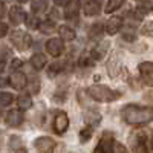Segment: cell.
Listing matches in <instances>:
<instances>
[{"instance_id":"cell-1","label":"cell","mask_w":153,"mask_h":153,"mask_svg":"<svg viewBox=\"0 0 153 153\" xmlns=\"http://www.w3.org/2000/svg\"><path fill=\"white\" fill-rule=\"evenodd\" d=\"M123 120L130 126H146L153 120V107L127 104L121 110Z\"/></svg>"},{"instance_id":"cell-2","label":"cell","mask_w":153,"mask_h":153,"mask_svg":"<svg viewBox=\"0 0 153 153\" xmlns=\"http://www.w3.org/2000/svg\"><path fill=\"white\" fill-rule=\"evenodd\" d=\"M87 94L91 95L95 101L100 103H112V101L118 100L121 97V94L118 91H112L110 87L104 86V84H94L87 89Z\"/></svg>"},{"instance_id":"cell-3","label":"cell","mask_w":153,"mask_h":153,"mask_svg":"<svg viewBox=\"0 0 153 153\" xmlns=\"http://www.w3.org/2000/svg\"><path fill=\"white\" fill-rule=\"evenodd\" d=\"M130 147L135 153H149V146H147V133L143 130L133 132L130 136Z\"/></svg>"},{"instance_id":"cell-4","label":"cell","mask_w":153,"mask_h":153,"mask_svg":"<svg viewBox=\"0 0 153 153\" xmlns=\"http://www.w3.org/2000/svg\"><path fill=\"white\" fill-rule=\"evenodd\" d=\"M11 43L14 45L19 51H26L31 48L32 38L29 34H26L25 31H14L11 34Z\"/></svg>"},{"instance_id":"cell-5","label":"cell","mask_w":153,"mask_h":153,"mask_svg":"<svg viewBox=\"0 0 153 153\" xmlns=\"http://www.w3.org/2000/svg\"><path fill=\"white\" fill-rule=\"evenodd\" d=\"M138 71H139V75H141L143 83L149 87H153V63L152 61L141 63Z\"/></svg>"},{"instance_id":"cell-6","label":"cell","mask_w":153,"mask_h":153,"mask_svg":"<svg viewBox=\"0 0 153 153\" xmlns=\"http://www.w3.org/2000/svg\"><path fill=\"white\" fill-rule=\"evenodd\" d=\"M54 130L55 133L58 135H63L66 130H68V127H69V118H68V115L65 112H58L55 115V118H54Z\"/></svg>"},{"instance_id":"cell-7","label":"cell","mask_w":153,"mask_h":153,"mask_svg":"<svg viewBox=\"0 0 153 153\" xmlns=\"http://www.w3.org/2000/svg\"><path fill=\"white\" fill-rule=\"evenodd\" d=\"M34 146H35V149L38 152L49 153V152H52V149L55 147V141H54L52 138H49V136H42V138H37L35 139Z\"/></svg>"},{"instance_id":"cell-8","label":"cell","mask_w":153,"mask_h":153,"mask_svg":"<svg viewBox=\"0 0 153 153\" xmlns=\"http://www.w3.org/2000/svg\"><path fill=\"white\" fill-rule=\"evenodd\" d=\"M12 87L16 89V91H22V89L26 87L28 84V78L26 75L22 74V72H12L11 76H9V81H8Z\"/></svg>"},{"instance_id":"cell-9","label":"cell","mask_w":153,"mask_h":153,"mask_svg":"<svg viewBox=\"0 0 153 153\" xmlns=\"http://www.w3.org/2000/svg\"><path fill=\"white\" fill-rule=\"evenodd\" d=\"M45 48H46V51H48L49 55L60 57V54L63 52V42L60 40V38H51V40L46 42Z\"/></svg>"},{"instance_id":"cell-10","label":"cell","mask_w":153,"mask_h":153,"mask_svg":"<svg viewBox=\"0 0 153 153\" xmlns=\"http://www.w3.org/2000/svg\"><path fill=\"white\" fill-rule=\"evenodd\" d=\"M80 12V2L78 0H71L65 6V19L66 20H76Z\"/></svg>"},{"instance_id":"cell-11","label":"cell","mask_w":153,"mask_h":153,"mask_svg":"<svg viewBox=\"0 0 153 153\" xmlns=\"http://www.w3.org/2000/svg\"><path fill=\"white\" fill-rule=\"evenodd\" d=\"M5 121L9 127H19L25 121V117L20 110H9L5 117Z\"/></svg>"},{"instance_id":"cell-12","label":"cell","mask_w":153,"mask_h":153,"mask_svg":"<svg viewBox=\"0 0 153 153\" xmlns=\"http://www.w3.org/2000/svg\"><path fill=\"white\" fill-rule=\"evenodd\" d=\"M121 26H123V20H121V17H118V16H112V17L106 22V25H104V31H106L109 35H113V34H117V32L121 29Z\"/></svg>"},{"instance_id":"cell-13","label":"cell","mask_w":153,"mask_h":153,"mask_svg":"<svg viewBox=\"0 0 153 153\" xmlns=\"http://www.w3.org/2000/svg\"><path fill=\"white\" fill-rule=\"evenodd\" d=\"M25 17H26V14H25V11L20 6H12L9 9V20L14 26H19L20 23H23Z\"/></svg>"},{"instance_id":"cell-14","label":"cell","mask_w":153,"mask_h":153,"mask_svg":"<svg viewBox=\"0 0 153 153\" xmlns=\"http://www.w3.org/2000/svg\"><path fill=\"white\" fill-rule=\"evenodd\" d=\"M120 71H121V61H120V57L115 54L107 61V72L110 76H117L120 74Z\"/></svg>"},{"instance_id":"cell-15","label":"cell","mask_w":153,"mask_h":153,"mask_svg":"<svg viewBox=\"0 0 153 153\" xmlns=\"http://www.w3.org/2000/svg\"><path fill=\"white\" fill-rule=\"evenodd\" d=\"M109 42H103V43H100V45H97L92 51H91V52H89V54H91V57L94 58V60H101V58H103L104 55H106V52H107V51H109Z\"/></svg>"},{"instance_id":"cell-16","label":"cell","mask_w":153,"mask_h":153,"mask_svg":"<svg viewBox=\"0 0 153 153\" xmlns=\"http://www.w3.org/2000/svg\"><path fill=\"white\" fill-rule=\"evenodd\" d=\"M100 12H101V6L97 0H89V2H86V5H84V14L86 16L92 17V16H98Z\"/></svg>"},{"instance_id":"cell-17","label":"cell","mask_w":153,"mask_h":153,"mask_svg":"<svg viewBox=\"0 0 153 153\" xmlns=\"http://www.w3.org/2000/svg\"><path fill=\"white\" fill-rule=\"evenodd\" d=\"M29 63H31V66H32L35 71H42V69L46 66L48 60H46V57H45L43 54H34V55L31 57Z\"/></svg>"},{"instance_id":"cell-18","label":"cell","mask_w":153,"mask_h":153,"mask_svg":"<svg viewBox=\"0 0 153 153\" xmlns=\"http://www.w3.org/2000/svg\"><path fill=\"white\" fill-rule=\"evenodd\" d=\"M87 35H89V38H91L92 42H100V38L103 37V25H101V23L92 25Z\"/></svg>"},{"instance_id":"cell-19","label":"cell","mask_w":153,"mask_h":153,"mask_svg":"<svg viewBox=\"0 0 153 153\" xmlns=\"http://www.w3.org/2000/svg\"><path fill=\"white\" fill-rule=\"evenodd\" d=\"M17 104L22 110H28L32 107V98L29 94H20L17 98Z\"/></svg>"},{"instance_id":"cell-20","label":"cell","mask_w":153,"mask_h":153,"mask_svg":"<svg viewBox=\"0 0 153 153\" xmlns=\"http://www.w3.org/2000/svg\"><path fill=\"white\" fill-rule=\"evenodd\" d=\"M58 32H60V40L63 42V40H65V42H72L74 40V38H75V31L72 29V28H69V26H61L60 29H58Z\"/></svg>"},{"instance_id":"cell-21","label":"cell","mask_w":153,"mask_h":153,"mask_svg":"<svg viewBox=\"0 0 153 153\" xmlns=\"http://www.w3.org/2000/svg\"><path fill=\"white\" fill-rule=\"evenodd\" d=\"M9 149L14 150V152H19V153H25L26 150H25L23 147V141L20 136H11L9 138Z\"/></svg>"},{"instance_id":"cell-22","label":"cell","mask_w":153,"mask_h":153,"mask_svg":"<svg viewBox=\"0 0 153 153\" xmlns=\"http://www.w3.org/2000/svg\"><path fill=\"white\" fill-rule=\"evenodd\" d=\"M46 6H48L46 0H34L32 5H31L34 14H42V12H45L46 11Z\"/></svg>"},{"instance_id":"cell-23","label":"cell","mask_w":153,"mask_h":153,"mask_svg":"<svg viewBox=\"0 0 153 153\" xmlns=\"http://www.w3.org/2000/svg\"><path fill=\"white\" fill-rule=\"evenodd\" d=\"M61 71H65V63L63 61H57L54 63V65H51L49 66V71H48V76H55L58 72Z\"/></svg>"},{"instance_id":"cell-24","label":"cell","mask_w":153,"mask_h":153,"mask_svg":"<svg viewBox=\"0 0 153 153\" xmlns=\"http://www.w3.org/2000/svg\"><path fill=\"white\" fill-rule=\"evenodd\" d=\"M25 23H26L28 29H38V26H40V20L35 16H26L25 17Z\"/></svg>"},{"instance_id":"cell-25","label":"cell","mask_w":153,"mask_h":153,"mask_svg":"<svg viewBox=\"0 0 153 153\" xmlns=\"http://www.w3.org/2000/svg\"><path fill=\"white\" fill-rule=\"evenodd\" d=\"M40 31L43 32V34H51V32H54V29H55V25H54V22H51V20H46V22H40Z\"/></svg>"},{"instance_id":"cell-26","label":"cell","mask_w":153,"mask_h":153,"mask_svg":"<svg viewBox=\"0 0 153 153\" xmlns=\"http://www.w3.org/2000/svg\"><path fill=\"white\" fill-rule=\"evenodd\" d=\"M86 123L89 124V127H94V126H97L100 121H101V115H98V113H89V115H86Z\"/></svg>"},{"instance_id":"cell-27","label":"cell","mask_w":153,"mask_h":153,"mask_svg":"<svg viewBox=\"0 0 153 153\" xmlns=\"http://www.w3.org/2000/svg\"><path fill=\"white\" fill-rule=\"evenodd\" d=\"M124 3V0H109L107 2V6H106V12L107 14H110V12H113V11H117L121 5Z\"/></svg>"},{"instance_id":"cell-28","label":"cell","mask_w":153,"mask_h":153,"mask_svg":"<svg viewBox=\"0 0 153 153\" xmlns=\"http://www.w3.org/2000/svg\"><path fill=\"white\" fill-rule=\"evenodd\" d=\"M12 100H14V97H12L11 94L8 92H0V107H6L12 103Z\"/></svg>"},{"instance_id":"cell-29","label":"cell","mask_w":153,"mask_h":153,"mask_svg":"<svg viewBox=\"0 0 153 153\" xmlns=\"http://www.w3.org/2000/svg\"><path fill=\"white\" fill-rule=\"evenodd\" d=\"M92 133H94V129L92 127H84V129L80 132V141L81 143H86V141H89V139L92 138Z\"/></svg>"},{"instance_id":"cell-30","label":"cell","mask_w":153,"mask_h":153,"mask_svg":"<svg viewBox=\"0 0 153 153\" xmlns=\"http://www.w3.org/2000/svg\"><path fill=\"white\" fill-rule=\"evenodd\" d=\"M78 66L80 68H87V66H92V57L91 54H83L78 60Z\"/></svg>"},{"instance_id":"cell-31","label":"cell","mask_w":153,"mask_h":153,"mask_svg":"<svg viewBox=\"0 0 153 153\" xmlns=\"http://www.w3.org/2000/svg\"><path fill=\"white\" fill-rule=\"evenodd\" d=\"M26 86L29 87V92L31 94H38V91H40V81H38L37 78H32Z\"/></svg>"},{"instance_id":"cell-32","label":"cell","mask_w":153,"mask_h":153,"mask_svg":"<svg viewBox=\"0 0 153 153\" xmlns=\"http://www.w3.org/2000/svg\"><path fill=\"white\" fill-rule=\"evenodd\" d=\"M141 34L146 37H153V22H149L147 25H144L141 29Z\"/></svg>"},{"instance_id":"cell-33","label":"cell","mask_w":153,"mask_h":153,"mask_svg":"<svg viewBox=\"0 0 153 153\" xmlns=\"http://www.w3.org/2000/svg\"><path fill=\"white\" fill-rule=\"evenodd\" d=\"M23 65L22 63V60H19V58H14L11 61V66H9V69L12 71V72H17V69H20V66Z\"/></svg>"},{"instance_id":"cell-34","label":"cell","mask_w":153,"mask_h":153,"mask_svg":"<svg viewBox=\"0 0 153 153\" xmlns=\"http://www.w3.org/2000/svg\"><path fill=\"white\" fill-rule=\"evenodd\" d=\"M113 153H129V152H127V149H126L123 144L115 143V144H113Z\"/></svg>"},{"instance_id":"cell-35","label":"cell","mask_w":153,"mask_h":153,"mask_svg":"<svg viewBox=\"0 0 153 153\" xmlns=\"http://www.w3.org/2000/svg\"><path fill=\"white\" fill-rule=\"evenodd\" d=\"M6 34H8V26H6L5 23L0 22V38H3Z\"/></svg>"},{"instance_id":"cell-36","label":"cell","mask_w":153,"mask_h":153,"mask_svg":"<svg viewBox=\"0 0 153 153\" xmlns=\"http://www.w3.org/2000/svg\"><path fill=\"white\" fill-rule=\"evenodd\" d=\"M5 14H6V6H5V3L0 2V19H3Z\"/></svg>"},{"instance_id":"cell-37","label":"cell","mask_w":153,"mask_h":153,"mask_svg":"<svg viewBox=\"0 0 153 153\" xmlns=\"http://www.w3.org/2000/svg\"><path fill=\"white\" fill-rule=\"evenodd\" d=\"M54 3H55L57 6H66L68 0H54Z\"/></svg>"},{"instance_id":"cell-38","label":"cell","mask_w":153,"mask_h":153,"mask_svg":"<svg viewBox=\"0 0 153 153\" xmlns=\"http://www.w3.org/2000/svg\"><path fill=\"white\" fill-rule=\"evenodd\" d=\"M6 84H8L6 78H3V76H0V87H5Z\"/></svg>"},{"instance_id":"cell-39","label":"cell","mask_w":153,"mask_h":153,"mask_svg":"<svg viewBox=\"0 0 153 153\" xmlns=\"http://www.w3.org/2000/svg\"><path fill=\"white\" fill-rule=\"evenodd\" d=\"M5 71V61H2V60H0V74H2Z\"/></svg>"},{"instance_id":"cell-40","label":"cell","mask_w":153,"mask_h":153,"mask_svg":"<svg viewBox=\"0 0 153 153\" xmlns=\"http://www.w3.org/2000/svg\"><path fill=\"white\" fill-rule=\"evenodd\" d=\"M94 153H104V152L101 150V147H100V146H97V149H95V152H94Z\"/></svg>"},{"instance_id":"cell-41","label":"cell","mask_w":153,"mask_h":153,"mask_svg":"<svg viewBox=\"0 0 153 153\" xmlns=\"http://www.w3.org/2000/svg\"><path fill=\"white\" fill-rule=\"evenodd\" d=\"M17 2H20V3H26L28 0H17Z\"/></svg>"},{"instance_id":"cell-42","label":"cell","mask_w":153,"mask_h":153,"mask_svg":"<svg viewBox=\"0 0 153 153\" xmlns=\"http://www.w3.org/2000/svg\"><path fill=\"white\" fill-rule=\"evenodd\" d=\"M0 2H2V3H3V2H9V0H0Z\"/></svg>"},{"instance_id":"cell-43","label":"cell","mask_w":153,"mask_h":153,"mask_svg":"<svg viewBox=\"0 0 153 153\" xmlns=\"http://www.w3.org/2000/svg\"><path fill=\"white\" fill-rule=\"evenodd\" d=\"M136 2H144V0H136Z\"/></svg>"},{"instance_id":"cell-44","label":"cell","mask_w":153,"mask_h":153,"mask_svg":"<svg viewBox=\"0 0 153 153\" xmlns=\"http://www.w3.org/2000/svg\"><path fill=\"white\" fill-rule=\"evenodd\" d=\"M152 11H153V5H152Z\"/></svg>"}]
</instances>
